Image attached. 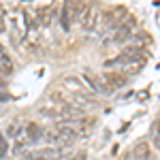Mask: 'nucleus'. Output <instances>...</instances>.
I'll use <instances>...</instances> for the list:
<instances>
[{
    "instance_id": "nucleus-6",
    "label": "nucleus",
    "mask_w": 160,
    "mask_h": 160,
    "mask_svg": "<svg viewBox=\"0 0 160 160\" xmlns=\"http://www.w3.org/2000/svg\"><path fill=\"white\" fill-rule=\"evenodd\" d=\"M41 137H43V130H41L38 124H34V122L26 124V139H28L30 143H37Z\"/></svg>"
},
{
    "instance_id": "nucleus-7",
    "label": "nucleus",
    "mask_w": 160,
    "mask_h": 160,
    "mask_svg": "<svg viewBox=\"0 0 160 160\" xmlns=\"http://www.w3.org/2000/svg\"><path fill=\"white\" fill-rule=\"evenodd\" d=\"M0 73H4V75L13 73V62L9 58V53L2 49V47H0Z\"/></svg>"
},
{
    "instance_id": "nucleus-3",
    "label": "nucleus",
    "mask_w": 160,
    "mask_h": 160,
    "mask_svg": "<svg viewBox=\"0 0 160 160\" xmlns=\"http://www.w3.org/2000/svg\"><path fill=\"white\" fill-rule=\"evenodd\" d=\"M98 22H100V11L94 4H88L86 13L81 15V28L83 30H94V28H98Z\"/></svg>"
},
{
    "instance_id": "nucleus-9",
    "label": "nucleus",
    "mask_w": 160,
    "mask_h": 160,
    "mask_svg": "<svg viewBox=\"0 0 160 160\" xmlns=\"http://www.w3.org/2000/svg\"><path fill=\"white\" fill-rule=\"evenodd\" d=\"M28 145H30V141H28L26 137L17 139V141H15V145H13V154H15V156H24L26 152H28Z\"/></svg>"
},
{
    "instance_id": "nucleus-12",
    "label": "nucleus",
    "mask_w": 160,
    "mask_h": 160,
    "mask_svg": "<svg viewBox=\"0 0 160 160\" xmlns=\"http://www.w3.org/2000/svg\"><path fill=\"white\" fill-rule=\"evenodd\" d=\"M7 152H9L7 139H4V137H0V158H4V156H7Z\"/></svg>"
},
{
    "instance_id": "nucleus-13",
    "label": "nucleus",
    "mask_w": 160,
    "mask_h": 160,
    "mask_svg": "<svg viewBox=\"0 0 160 160\" xmlns=\"http://www.w3.org/2000/svg\"><path fill=\"white\" fill-rule=\"evenodd\" d=\"M66 160H86V152H77L75 156H68Z\"/></svg>"
},
{
    "instance_id": "nucleus-5",
    "label": "nucleus",
    "mask_w": 160,
    "mask_h": 160,
    "mask_svg": "<svg viewBox=\"0 0 160 160\" xmlns=\"http://www.w3.org/2000/svg\"><path fill=\"white\" fill-rule=\"evenodd\" d=\"M102 83L109 92H113L115 88H122L126 83V77L120 73H102Z\"/></svg>"
},
{
    "instance_id": "nucleus-11",
    "label": "nucleus",
    "mask_w": 160,
    "mask_h": 160,
    "mask_svg": "<svg viewBox=\"0 0 160 160\" xmlns=\"http://www.w3.org/2000/svg\"><path fill=\"white\" fill-rule=\"evenodd\" d=\"M149 154H148V143H139L135 148V158H139V160H145Z\"/></svg>"
},
{
    "instance_id": "nucleus-10",
    "label": "nucleus",
    "mask_w": 160,
    "mask_h": 160,
    "mask_svg": "<svg viewBox=\"0 0 160 160\" xmlns=\"http://www.w3.org/2000/svg\"><path fill=\"white\" fill-rule=\"evenodd\" d=\"M71 22H73V17H71V13H68V7L64 4V7H62V13H60L62 28H64V30H68V28H71Z\"/></svg>"
},
{
    "instance_id": "nucleus-14",
    "label": "nucleus",
    "mask_w": 160,
    "mask_h": 160,
    "mask_svg": "<svg viewBox=\"0 0 160 160\" xmlns=\"http://www.w3.org/2000/svg\"><path fill=\"white\" fill-rule=\"evenodd\" d=\"M4 30H7V24H4V15L0 11V32H4Z\"/></svg>"
},
{
    "instance_id": "nucleus-4",
    "label": "nucleus",
    "mask_w": 160,
    "mask_h": 160,
    "mask_svg": "<svg viewBox=\"0 0 160 160\" xmlns=\"http://www.w3.org/2000/svg\"><path fill=\"white\" fill-rule=\"evenodd\" d=\"M62 83L66 86L68 90V94H88V88L83 86V79H79V77H64L62 79Z\"/></svg>"
},
{
    "instance_id": "nucleus-8",
    "label": "nucleus",
    "mask_w": 160,
    "mask_h": 160,
    "mask_svg": "<svg viewBox=\"0 0 160 160\" xmlns=\"http://www.w3.org/2000/svg\"><path fill=\"white\" fill-rule=\"evenodd\" d=\"M24 130H26V126L24 124H19V122H11L9 124V128H7V135L11 137V139H22V135H24Z\"/></svg>"
},
{
    "instance_id": "nucleus-1",
    "label": "nucleus",
    "mask_w": 160,
    "mask_h": 160,
    "mask_svg": "<svg viewBox=\"0 0 160 160\" xmlns=\"http://www.w3.org/2000/svg\"><path fill=\"white\" fill-rule=\"evenodd\" d=\"M122 13H124V9H111V11L102 13V15H100V22H98V30L102 34L115 32V30L122 26V19H120Z\"/></svg>"
},
{
    "instance_id": "nucleus-2",
    "label": "nucleus",
    "mask_w": 160,
    "mask_h": 160,
    "mask_svg": "<svg viewBox=\"0 0 160 160\" xmlns=\"http://www.w3.org/2000/svg\"><path fill=\"white\" fill-rule=\"evenodd\" d=\"M135 26H137V19H135V17H126V19L122 22V26L113 32V38H111V41H113V43H126L128 38L132 37Z\"/></svg>"
}]
</instances>
